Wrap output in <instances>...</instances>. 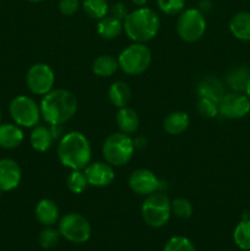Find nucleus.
<instances>
[{
    "label": "nucleus",
    "instance_id": "f257e3e1",
    "mask_svg": "<svg viewBox=\"0 0 250 251\" xmlns=\"http://www.w3.org/2000/svg\"><path fill=\"white\" fill-rule=\"evenodd\" d=\"M42 119L48 125H63L75 117L78 108L76 96L65 88H53L42 97Z\"/></svg>",
    "mask_w": 250,
    "mask_h": 251
},
{
    "label": "nucleus",
    "instance_id": "f03ea898",
    "mask_svg": "<svg viewBox=\"0 0 250 251\" xmlns=\"http://www.w3.org/2000/svg\"><path fill=\"white\" fill-rule=\"evenodd\" d=\"M59 162L70 171H82L91 163L92 147L80 131H69L60 137L56 146Z\"/></svg>",
    "mask_w": 250,
    "mask_h": 251
},
{
    "label": "nucleus",
    "instance_id": "7ed1b4c3",
    "mask_svg": "<svg viewBox=\"0 0 250 251\" xmlns=\"http://www.w3.org/2000/svg\"><path fill=\"white\" fill-rule=\"evenodd\" d=\"M123 26L129 39L136 43H146L157 36L161 19L153 9L142 6L130 11L123 21Z\"/></svg>",
    "mask_w": 250,
    "mask_h": 251
},
{
    "label": "nucleus",
    "instance_id": "20e7f679",
    "mask_svg": "<svg viewBox=\"0 0 250 251\" xmlns=\"http://www.w3.org/2000/svg\"><path fill=\"white\" fill-rule=\"evenodd\" d=\"M135 142L130 135L124 132H113L102 145L103 158L107 163L117 167H123L129 163L135 153Z\"/></svg>",
    "mask_w": 250,
    "mask_h": 251
},
{
    "label": "nucleus",
    "instance_id": "39448f33",
    "mask_svg": "<svg viewBox=\"0 0 250 251\" xmlns=\"http://www.w3.org/2000/svg\"><path fill=\"white\" fill-rule=\"evenodd\" d=\"M141 216L149 227L161 228L169 222L172 216L171 200L162 191L145 196L141 205Z\"/></svg>",
    "mask_w": 250,
    "mask_h": 251
},
{
    "label": "nucleus",
    "instance_id": "423d86ee",
    "mask_svg": "<svg viewBox=\"0 0 250 251\" xmlns=\"http://www.w3.org/2000/svg\"><path fill=\"white\" fill-rule=\"evenodd\" d=\"M152 61V53L145 43H136L127 46L118 55L119 69L129 76H137L144 74L150 68Z\"/></svg>",
    "mask_w": 250,
    "mask_h": 251
},
{
    "label": "nucleus",
    "instance_id": "0eeeda50",
    "mask_svg": "<svg viewBox=\"0 0 250 251\" xmlns=\"http://www.w3.org/2000/svg\"><path fill=\"white\" fill-rule=\"evenodd\" d=\"M207 24L205 14L198 7L184 9L176 20V33L186 43H195L205 34Z\"/></svg>",
    "mask_w": 250,
    "mask_h": 251
},
{
    "label": "nucleus",
    "instance_id": "6e6552de",
    "mask_svg": "<svg viewBox=\"0 0 250 251\" xmlns=\"http://www.w3.org/2000/svg\"><path fill=\"white\" fill-rule=\"evenodd\" d=\"M9 114L15 124L27 129H32L38 125L42 119L39 103L26 95L12 98L9 104Z\"/></svg>",
    "mask_w": 250,
    "mask_h": 251
},
{
    "label": "nucleus",
    "instance_id": "1a4fd4ad",
    "mask_svg": "<svg viewBox=\"0 0 250 251\" xmlns=\"http://www.w3.org/2000/svg\"><path fill=\"white\" fill-rule=\"evenodd\" d=\"M58 230L61 238L73 244H83L90 240L92 234V228L88 220L77 212H69L60 217Z\"/></svg>",
    "mask_w": 250,
    "mask_h": 251
},
{
    "label": "nucleus",
    "instance_id": "9d476101",
    "mask_svg": "<svg viewBox=\"0 0 250 251\" xmlns=\"http://www.w3.org/2000/svg\"><path fill=\"white\" fill-rule=\"evenodd\" d=\"M26 85L31 93L36 96L47 95L50 92L55 85V73L46 63L33 64L27 70Z\"/></svg>",
    "mask_w": 250,
    "mask_h": 251
},
{
    "label": "nucleus",
    "instance_id": "9b49d317",
    "mask_svg": "<svg viewBox=\"0 0 250 251\" xmlns=\"http://www.w3.org/2000/svg\"><path fill=\"white\" fill-rule=\"evenodd\" d=\"M220 114L227 119H240L250 113V98L243 92L225 93L218 103Z\"/></svg>",
    "mask_w": 250,
    "mask_h": 251
},
{
    "label": "nucleus",
    "instance_id": "f8f14e48",
    "mask_svg": "<svg viewBox=\"0 0 250 251\" xmlns=\"http://www.w3.org/2000/svg\"><path fill=\"white\" fill-rule=\"evenodd\" d=\"M130 189L140 196H149L161 190V180L152 171L139 168L131 172L127 179Z\"/></svg>",
    "mask_w": 250,
    "mask_h": 251
},
{
    "label": "nucleus",
    "instance_id": "ddd939ff",
    "mask_svg": "<svg viewBox=\"0 0 250 251\" xmlns=\"http://www.w3.org/2000/svg\"><path fill=\"white\" fill-rule=\"evenodd\" d=\"M85 176L88 185L93 188H105L109 186L115 179L114 167L107 162H91L85 169Z\"/></svg>",
    "mask_w": 250,
    "mask_h": 251
},
{
    "label": "nucleus",
    "instance_id": "4468645a",
    "mask_svg": "<svg viewBox=\"0 0 250 251\" xmlns=\"http://www.w3.org/2000/svg\"><path fill=\"white\" fill-rule=\"evenodd\" d=\"M22 180V169L12 158L0 159V191L7 193L19 188Z\"/></svg>",
    "mask_w": 250,
    "mask_h": 251
},
{
    "label": "nucleus",
    "instance_id": "2eb2a0df",
    "mask_svg": "<svg viewBox=\"0 0 250 251\" xmlns=\"http://www.w3.org/2000/svg\"><path fill=\"white\" fill-rule=\"evenodd\" d=\"M55 129L56 125L38 124L32 127L31 135H29V142H31L32 149L41 153L50 150L56 139Z\"/></svg>",
    "mask_w": 250,
    "mask_h": 251
},
{
    "label": "nucleus",
    "instance_id": "dca6fc26",
    "mask_svg": "<svg viewBox=\"0 0 250 251\" xmlns=\"http://www.w3.org/2000/svg\"><path fill=\"white\" fill-rule=\"evenodd\" d=\"M37 221L44 227H53L60 220V212L56 202L51 199H42L34 208Z\"/></svg>",
    "mask_w": 250,
    "mask_h": 251
},
{
    "label": "nucleus",
    "instance_id": "f3484780",
    "mask_svg": "<svg viewBox=\"0 0 250 251\" xmlns=\"http://www.w3.org/2000/svg\"><path fill=\"white\" fill-rule=\"evenodd\" d=\"M25 135L21 126L15 123L0 124V147L4 150L17 149L24 142Z\"/></svg>",
    "mask_w": 250,
    "mask_h": 251
},
{
    "label": "nucleus",
    "instance_id": "a211bd4d",
    "mask_svg": "<svg viewBox=\"0 0 250 251\" xmlns=\"http://www.w3.org/2000/svg\"><path fill=\"white\" fill-rule=\"evenodd\" d=\"M196 91H198L199 97L210 98L217 103H220L223 96L225 95L223 83L215 76H205V77L201 78L199 81Z\"/></svg>",
    "mask_w": 250,
    "mask_h": 251
},
{
    "label": "nucleus",
    "instance_id": "6ab92c4d",
    "mask_svg": "<svg viewBox=\"0 0 250 251\" xmlns=\"http://www.w3.org/2000/svg\"><path fill=\"white\" fill-rule=\"evenodd\" d=\"M115 123H117L120 132L132 135L139 130L140 117L136 110L126 105V107L118 109L117 115H115Z\"/></svg>",
    "mask_w": 250,
    "mask_h": 251
},
{
    "label": "nucleus",
    "instance_id": "aec40b11",
    "mask_svg": "<svg viewBox=\"0 0 250 251\" xmlns=\"http://www.w3.org/2000/svg\"><path fill=\"white\" fill-rule=\"evenodd\" d=\"M189 125H190V117L188 113L181 112V110L169 113L163 119L164 131L173 136L183 134L188 129Z\"/></svg>",
    "mask_w": 250,
    "mask_h": 251
},
{
    "label": "nucleus",
    "instance_id": "412c9836",
    "mask_svg": "<svg viewBox=\"0 0 250 251\" xmlns=\"http://www.w3.org/2000/svg\"><path fill=\"white\" fill-rule=\"evenodd\" d=\"M229 31L239 41L250 42V12L240 11L233 15L229 21Z\"/></svg>",
    "mask_w": 250,
    "mask_h": 251
},
{
    "label": "nucleus",
    "instance_id": "4be33fe9",
    "mask_svg": "<svg viewBox=\"0 0 250 251\" xmlns=\"http://www.w3.org/2000/svg\"><path fill=\"white\" fill-rule=\"evenodd\" d=\"M108 98L115 108L126 107L131 100V90L124 81H115L109 86Z\"/></svg>",
    "mask_w": 250,
    "mask_h": 251
},
{
    "label": "nucleus",
    "instance_id": "5701e85b",
    "mask_svg": "<svg viewBox=\"0 0 250 251\" xmlns=\"http://www.w3.org/2000/svg\"><path fill=\"white\" fill-rule=\"evenodd\" d=\"M97 32L102 38L104 39H115L124 32L123 21L110 16L109 14L103 19L98 20Z\"/></svg>",
    "mask_w": 250,
    "mask_h": 251
},
{
    "label": "nucleus",
    "instance_id": "b1692460",
    "mask_svg": "<svg viewBox=\"0 0 250 251\" xmlns=\"http://www.w3.org/2000/svg\"><path fill=\"white\" fill-rule=\"evenodd\" d=\"M118 69H119L118 58H114L109 54L100 55L92 63L93 74L100 77H110L117 73Z\"/></svg>",
    "mask_w": 250,
    "mask_h": 251
},
{
    "label": "nucleus",
    "instance_id": "393cba45",
    "mask_svg": "<svg viewBox=\"0 0 250 251\" xmlns=\"http://www.w3.org/2000/svg\"><path fill=\"white\" fill-rule=\"evenodd\" d=\"M250 77V73L245 66H237L233 68L227 74V85L233 92H244L245 86Z\"/></svg>",
    "mask_w": 250,
    "mask_h": 251
},
{
    "label": "nucleus",
    "instance_id": "a878e982",
    "mask_svg": "<svg viewBox=\"0 0 250 251\" xmlns=\"http://www.w3.org/2000/svg\"><path fill=\"white\" fill-rule=\"evenodd\" d=\"M81 7L83 12L93 20H100L109 14V4L107 0H83Z\"/></svg>",
    "mask_w": 250,
    "mask_h": 251
},
{
    "label": "nucleus",
    "instance_id": "bb28decb",
    "mask_svg": "<svg viewBox=\"0 0 250 251\" xmlns=\"http://www.w3.org/2000/svg\"><path fill=\"white\" fill-rule=\"evenodd\" d=\"M234 244L243 251H250V220H243L233 232Z\"/></svg>",
    "mask_w": 250,
    "mask_h": 251
},
{
    "label": "nucleus",
    "instance_id": "cd10ccee",
    "mask_svg": "<svg viewBox=\"0 0 250 251\" xmlns=\"http://www.w3.org/2000/svg\"><path fill=\"white\" fill-rule=\"evenodd\" d=\"M66 186L75 195L82 194L87 189V186H90L83 169L82 171H71L66 178Z\"/></svg>",
    "mask_w": 250,
    "mask_h": 251
},
{
    "label": "nucleus",
    "instance_id": "c85d7f7f",
    "mask_svg": "<svg viewBox=\"0 0 250 251\" xmlns=\"http://www.w3.org/2000/svg\"><path fill=\"white\" fill-rule=\"evenodd\" d=\"M172 206V215L176 216L181 220H188L193 216L194 207L193 203L185 198H176L171 201Z\"/></svg>",
    "mask_w": 250,
    "mask_h": 251
},
{
    "label": "nucleus",
    "instance_id": "c756f323",
    "mask_svg": "<svg viewBox=\"0 0 250 251\" xmlns=\"http://www.w3.org/2000/svg\"><path fill=\"white\" fill-rule=\"evenodd\" d=\"M196 112L202 118L213 119V118H216L220 114L218 103L216 100H210V98L199 97L198 103H196Z\"/></svg>",
    "mask_w": 250,
    "mask_h": 251
},
{
    "label": "nucleus",
    "instance_id": "7c9ffc66",
    "mask_svg": "<svg viewBox=\"0 0 250 251\" xmlns=\"http://www.w3.org/2000/svg\"><path fill=\"white\" fill-rule=\"evenodd\" d=\"M163 251H196L193 242L183 235H175L167 240Z\"/></svg>",
    "mask_w": 250,
    "mask_h": 251
},
{
    "label": "nucleus",
    "instance_id": "2f4dec72",
    "mask_svg": "<svg viewBox=\"0 0 250 251\" xmlns=\"http://www.w3.org/2000/svg\"><path fill=\"white\" fill-rule=\"evenodd\" d=\"M61 235L59 233L58 228L53 227H46L41 233H39V244L43 249H51V248L56 247L60 240Z\"/></svg>",
    "mask_w": 250,
    "mask_h": 251
},
{
    "label": "nucleus",
    "instance_id": "473e14b6",
    "mask_svg": "<svg viewBox=\"0 0 250 251\" xmlns=\"http://www.w3.org/2000/svg\"><path fill=\"white\" fill-rule=\"evenodd\" d=\"M157 6L163 14L174 16L183 11L185 7V0H157Z\"/></svg>",
    "mask_w": 250,
    "mask_h": 251
},
{
    "label": "nucleus",
    "instance_id": "72a5a7b5",
    "mask_svg": "<svg viewBox=\"0 0 250 251\" xmlns=\"http://www.w3.org/2000/svg\"><path fill=\"white\" fill-rule=\"evenodd\" d=\"M80 0H60L59 1V11L64 16H73L80 10Z\"/></svg>",
    "mask_w": 250,
    "mask_h": 251
},
{
    "label": "nucleus",
    "instance_id": "f704fd0d",
    "mask_svg": "<svg viewBox=\"0 0 250 251\" xmlns=\"http://www.w3.org/2000/svg\"><path fill=\"white\" fill-rule=\"evenodd\" d=\"M129 12L130 11L127 10V6L122 1V0L109 5V15L110 16L115 17V19L120 20V21H124L125 17L127 16Z\"/></svg>",
    "mask_w": 250,
    "mask_h": 251
},
{
    "label": "nucleus",
    "instance_id": "c9c22d12",
    "mask_svg": "<svg viewBox=\"0 0 250 251\" xmlns=\"http://www.w3.org/2000/svg\"><path fill=\"white\" fill-rule=\"evenodd\" d=\"M147 1H149V0H131V2H132V4H134L135 6H137V7L146 6Z\"/></svg>",
    "mask_w": 250,
    "mask_h": 251
},
{
    "label": "nucleus",
    "instance_id": "e433bc0d",
    "mask_svg": "<svg viewBox=\"0 0 250 251\" xmlns=\"http://www.w3.org/2000/svg\"><path fill=\"white\" fill-rule=\"evenodd\" d=\"M244 93H245V95L248 96V97L250 98V77H249V80H248V82H247V86H245Z\"/></svg>",
    "mask_w": 250,
    "mask_h": 251
},
{
    "label": "nucleus",
    "instance_id": "4c0bfd02",
    "mask_svg": "<svg viewBox=\"0 0 250 251\" xmlns=\"http://www.w3.org/2000/svg\"><path fill=\"white\" fill-rule=\"evenodd\" d=\"M28 1H31V2H41V1H43V0H28Z\"/></svg>",
    "mask_w": 250,
    "mask_h": 251
},
{
    "label": "nucleus",
    "instance_id": "58836bf2",
    "mask_svg": "<svg viewBox=\"0 0 250 251\" xmlns=\"http://www.w3.org/2000/svg\"><path fill=\"white\" fill-rule=\"evenodd\" d=\"M0 124H1V110H0Z\"/></svg>",
    "mask_w": 250,
    "mask_h": 251
},
{
    "label": "nucleus",
    "instance_id": "ea45409f",
    "mask_svg": "<svg viewBox=\"0 0 250 251\" xmlns=\"http://www.w3.org/2000/svg\"><path fill=\"white\" fill-rule=\"evenodd\" d=\"M0 194H1V191H0Z\"/></svg>",
    "mask_w": 250,
    "mask_h": 251
}]
</instances>
